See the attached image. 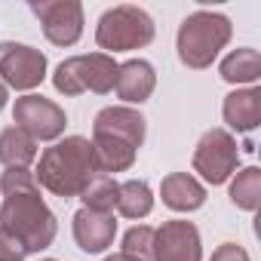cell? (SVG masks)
Here are the masks:
<instances>
[{"instance_id": "603a6c76", "label": "cell", "mask_w": 261, "mask_h": 261, "mask_svg": "<svg viewBox=\"0 0 261 261\" xmlns=\"http://www.w3.org/2000/svg\"><path fill=\"white\" fill-rule=\"evenodd\" d=\"M25 258H28V249L10 230L0 227V261H25Z\"/></svg>"}, {"instance_id": "5bb4252c", "label": "cell", "mask_w": 261, "mask_h": 261, "mask_svg": "<svg viewBox=\"0 0 261 261\" xmlns=\"http://www.w3.org/2000/svg\"><path fill=\"white\" fill-rule=\"evenodd\" d=\"M221 117L227 123L230 136L233 133H255L261 126V89L246 86V89H233L230 95H224Z\"/></svg>"}, {"instance_id": "ffe728a7", "label": "cell", "mask_w": 261, "mask_h": 261, "mask_svg": "<svg viewBox=\"0 0 261 261\" xmlns=\"http://www.w3.org/2000/svg\"><path fill=\"white\" fill-rule=\"evenodd\" d=\"M117 191H120V185H117L111 175H95V178L83 188V194H80L83 209L114 212V206H117Z\"/></svg>"}, {"instance_id": "cb8c5ba5", "label": "cell", "mask_w": 261, "mask_h": 261, "mask_svg": "<svg viewBox=\"0 0 261 261\" xmlns=\"http://www.w3.org/2000/svg\"><path fill=\"white\" fill-rule=\"evenodd\" d=\"M209 261H252V258H249V252H246L240 243H221V246L212 252Z\"/></svg>"}, {"instance_id": "ac0fdd59", "label": "cell", "mask_w": 261, "mask_h": 261, "mask_svg": "<svg viewBox=\"0 0 261 261\" xmlns=\"http://www.w3.org/2000/svg\"><path fill=\"white\" fill-rule=\"evenodd\" d=\"M37 160V142L31 136H25L19 126H7L0 133V163L7 169L10 166H22L28 169Z\"/></svg>"}, {"instance_id": "44dd1931", "label": "cell", "mask_w": 261, "mask_h": 261, "mask_svg": "<svg viewBox=\"0 0 261 261\" xmlns=\"http://www.w3.org/2000/svg\"><path fill=\"white\" fill-rule=\"evenodd\" d=\"M154 233H157V227H151V224H136V227H129V230L123 233V249H120V252L133 255V258H139V261H154Z\"/></svg>"}, {"instance_id": "9c48e42d", "label": "cell", "mask_w": 261, "mask_h": 261, "mask_svg": "<svg viewBox=\"0 0 261 261\" xmlns=\"http://www.w3.org/2000/svg\"><path fill=\"white\" fill-rule=\"evenodd\" d=\"M31 13L40 19L43 37L53 46H74L83 37V7L77 0H34Z\"/></svg>"}, {"instance_id": "277c9868", "label": "cell", "mask_w": 261, "mask_h": 261, "mask_svg": "<svg viewBox=\"0 0 261 261\" xmlns=\"http://www.w3.org/2000/svg\"><path fill=\"white\" fill-rule=\"evenodd\" d=\"M154 34H157L154 19L142 7H133V4H120V7L105 10L95 25V43L108 56L142 49L154 40Z\"/></svg>"}, {"instance_id": "8fae6325", "label": "cell", "mask_w": 261, "mask_h": 261, "mask_svg": "<svg viewBox=\"0 0 261 261\" xmlns=\"http://www.w3.org/2000/svg\"><path fill=\"white\" fill-rule=\"evenodd\" d=\"M92 136H108V139H117V142L139 151L145 145V136H148V120L129 105H111V108H101L95 114Z\"/></svg>"}, {"instance_id": "d4e9b609", "label": "cell", "mask_w": 261, "mask_h": 261, "mask_svg": "<svg viewBox=\"0 0 261 261\" xmlns=\"http://www.w3.org/2000/svg\"><path fill=\"white\" fill-rule=\"evenodd\" d=\"M105 261H139V258H133V255H126V252H114V255H108Z\"/></svg>"}, {"instance_id": "2e32d148", "label": "cell", "mask_w": 261, "mask_h": 261, "mask_svg": "<svg viewBox=\"0 0 261 261\" xmlns=\"http://www.w3.org/2000/svg\"><path fill=\"white\" fill-rule=\"evenodd\" d=\"M218 74L224 83H233V86H255L258 77H261V56L258 49L252 46H240L233 53H227L218 65Z\"/></svg>"}, {"instance_id": "7a4b0ae2", "label": "cell", "mask_w": 261, "mask_h": 261, "mask_svg": "<svg viewBox=\"0 0 261 261\" xmlns=\"http://www.w3.org/2000/svg\"><path fill=\"white\" fill-rule=\"evenodd\" d=\"M0 227L10 230L28 249V255L49 249L59 233V221L53 209L43 203L40 191L4 197V203H0Z\"/></svg>"}, {"instance_id": "52a82bcc", "label": "cell", "mask_w": 261, "mask_h": 261, "mask_svg": "<svg viewBox=\"0 0 261 261\" xmlns=\"http://www.w3.org/2000/svg\"><path fill=\"white\" fill-rule=\"evenodd\" d=\"M13 123L22 129L25 136H31L34 142H59L65 136L68 114L53 98L28 92V95L16 98V105H13Z\"/></svg>"}, {"instance_id": "7c38bea8", "label": "cell", "mask_w": 261, "mask_h": 261, "mask_svg": "<svg viewBox=\"0 0 261 261\" xmlns=\"http://www.w3.org/2000/svg\"><path fill=\"white\" fill-rule=\"evenodd\" d=\"M74 240L83 252L95 255V252H105L108 246H114V237H117V218L114 212H95V209H80L74 215Z\"/></svg>"}, {"instance_id": "7402d4cb", "label": "cell", "mask_w": 261, "mask_h": 261, "mask_svg": "<svg viewBox=\"0 0 261 261\" xmlns=\"http://www.w3.org/2000/svg\"><path fill=\"white\" fill-rule=\"evenodd\" d=\"M0 191H4V197H10V194H31V191H40V185H37L31 169L10 166L4 175H0Z\"/></svg>"}, {"instance_id": "8992f818", "label": "cell", "mask_w": 261, "mask_h": 261, "mask_svg": "<svg viewBox=\"0 0 261 261\" xmlns=\"http://www.w3.org/2000/svg\"><path fill=\"white\" fill-rule=\"evenodd\" d=\"M191 163L206 185H224L240 166V145L224 126H215L209 133H203V139L197 142Z\"/></svg>"}, {"instance_id": "3957f363", "label": "cell", "mask_w": 261, "mask_h": 261, "mask_svg": "<svg viewBox=\"0 0 261 261\" xmlns=\"http://www.w3.org/2000/svg\"><path fill=\"white\" fill-rule=\"evenodd\" d=\"M233 25L224 13H212V10H197L191 13L175 34V49L185 68L191 71H203L209 68L218 53L230 43Z\"/></svg>"}, {"instance_id": "9a60e30c", "label": "cell", "mask_w": 261, "mask_h": 261, "mask_svg": "<svg viewBox=\"0 0 261 261\" xmlns=\"http://www.w3.org/2000/svg\"><path fill=\"white\" fill-rule=\"evenodd\" d=\"M160 197L172 212H197L206 203V188L188 172H169L160 181Z\"/></svg>"}, {"instance_id": "4316f807", "label": "cell", "mask_w": 261, "mask_h": 261, "mask_svg": "<svg viewBox=\"0 0 261 261\" xmlns=\"http://www.w3.org/2000/svg\"><path fill=\"white\" fill-rule=\"evenodd\" d=\"M40 261H56V258H40Z\"/></svg>"}, {"instance_id": "5b68a950", "label": "cell", "mask_w": 261, "mask_h": 261, "mask_svg": "<svg viewBox=\"0 0 261 261\" xmlns=\"http://www.w3.org/2000/svg\"><path fill=\"white\" fill-rule=\"evenodd\" d=\"M114 80H117V62L108 53L71 56V59L59 62V68L53 74V86L62 95H83V92L105 95L114 89Z\"/></svg>"}, {"instance_id": "ba28073f", "label": "cell", "mask_w": 261, "mask_h": 261, "mask_svg": "<svg viewBox=\"0 0 261 261\" xmlns=\"http://www.w3.org/2000/svg\"><path fill=\"white\" fill-rule=\"evenodd\" d=\"M46 80V56L28 43L0 40V83L28 92Z\"/></svg>"}, {"instance_id": "6da1fadb", "label": "cell", "mask_w": 261, "mask_h": 261, "mask_svg": "<svg viewBox=\"0 0 261 261\" xmlns=\"http://www.w3.org/2000/svg\"><path fill=\"white\" fill-rule=\"evenodd\" d=\"M95 175H101L98 163H95V151H92V142L83 136H68V139L53 142L40 154L37 172H34L37 185L62 200L80 197L83 188Z\"/></svg>"}, {"instance_id": "e0dca14e", "label": "cell", "mask_w": 261, "mask_h": 261, "mask_svg": "<svg viewBox=\"0 0 261 261\" xmlns=\"http://www.w3.org/2000/svg\"><path fill=\"white\" fill-rule=\"evenodd\" d=\"M151 209H154V191H151L148 181L129 178V181L120 185V191H117V212L123 218L139 221V218H148Z\"/></svg>"}, {"instance_id": "30bf717a", "label": "cell", "mask_w": 261, "mask_h": 261, "mask_svg": "<svg viewBox=\"0 0 261 261\" xmlns=\"http://www.w3.org/2000/svg\"><path fill=\"white\" fill-rule=\"evenodd\" d=\"M154 261H203V243L194 221H163L154 233Z\"/></svg>"}, {"instance_id": "484cf974", "label": "cell", "mask_w": 261, "mask_h": 261, "mask_svg": "<svg viewBox=\"0 0 261 261\" xmlns=\"http://www.w3.org/2000/svg\"><path fill=\"white\" fill-rule=\"evenodd\" d=\"M7 98H10V89H7L4 83H0V111H4V108H7Z\"/></svg>"}, {"instance_id": "d6986e66", "label": "cell", "mask_w": 261, "mask_h": 261, "mask_svg": "<svg viewBox=\"0 0 261 261\" xmlns=\"http://www.w3.org/2000/svg\"><path fill=\"white\" fill-rule=\"evenodd\" d=\"M230 203L243 212H255L261 203V169L258 166H246L233 175L230 181Z\"/></svg>"}, {"instance_id": "4fadbf2b", "label": "cell", "mask_w": 261, "mask_h": 261, "mask_svg": "<svg viewBox=\"0 0 261 261\" xmlns=\"http://www.w3.org/2000/svg\"><path fill=\"white\" fill-rule=\"evenodd\" d=\"M117 95L126 105H142L154 95L157 89V71L151 62L145 59H129L123 65H117V80H114Z\"/></svg>"}]
</instances>
